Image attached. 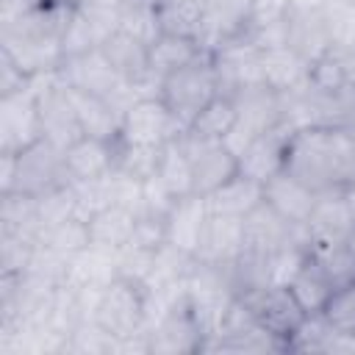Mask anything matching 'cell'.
<instances>
[{
	"label": "cell",
	"mask_w": 355,
	"mask_h": 355,
	"mask_svg": "<svg viewBox=\"0 0 355 355\" xmlns=\"http://www.w3.org/2000/svg\"><path fill=\"white\" fill-rule=\"evenodd\" d=\"M122 341L116 336H111L103 324H97L94 319H86L83 324H78V330L69 336L67 341V352H80V355H111L119 352Z\"/></svg>",
	"instance_id": "e575fe53"
},
{
	"label": "cell",
	"mask_w": 355,
	"mask_h": 355,
	"mask_svg": "<svg viewBox=\"0 0 355 355\" xmlns=\"http://www.w3.org/2000/svg\"><path fill=\"white\" fill-rule=\"evenodd\" d=\"M283 172L316 194L355 183V136L347 125H305L288 133Z\"/></svg>",
	"instance_id": "6da1fadb"
},
{
	"label": "cell",
	"mask_w": 355,
	"mask_h": 355,
	"mask_svg": "<svg viewBox=\"0 0 355 355\" xmlns=\"http://www.w3.org/2000/svg\"><path fill=\"white\" fill-rule=\"evenodd\" d=\"M200 3H208V0H200Z\"/></svg>",
	"instance_id": "681fc988"
},
{
	"label": "cell",
	"mask_w": 355,
	"mask_h": 355,
	"mask_svg": "<svg viewBox=\"0 0 355 355\" xmlns=\"http://www.w3.org/2000/svg\"><path fill=\"white\" fill-rule=\"evenodd\" d=\"M64 164H67L69 183H86V180L105 178L116 166V141L80 136L64 150Z\"/></svg>",
	"instance_id": "5bb4252c"
},
{
	"label": "cell",
	"mask_w": 355,
	"mask_h": 355,
	"mask_svg": "<svg viewBox=\"0 0 355 355\" xmlns=\"http://www.w3.org/2000/svg\"><path fill=\"white\" fill-rule=\"evenodd\" d=\"M244 250V219L208 214L194 258L202 263H227Z\"/></svg>",
	"instance_id": "2e32d148"
},
{
	"label": "cell",
	"mask_w": 355,
	"mask_h": 355,
	"mask_svg": "<svg viewBox=\"0 0 355 355\" xmlns=\"http://www.w3.org/2000/svg\"><path fill=\"white\" fill-rule=\"evenodd\" d=\"M330 0H291V6L294 8H300V11H319V8H324Z\"/></svg>",
	"instance_id": "ee69618b"
},
{
	"label": "cell",
	"mask_w": 355,
	"mask_h": 355,
	"mask_svg": "<svg viewBox=\"0 0 355 355\" xmlns=\"http://www.w3.org/2000/svg\"><path fill=\"white\" fill-rule=\"evenodd\" d=\"M202 55H208V53L200 47L197 39L178 36V33H161L150 44V69L158 78H164V75L180 69V67H186V64H191V61H197Z\"/></svg>",
	"instance_id": "484cf974"
},
{
	"label": "cell",
	"mask_w": 355,
	"mask_h": 355,
	"mask_svg": "<svg viewBox=\"0 0 355 355\" xmlns=\"http://www.w3.org/2000/svg\"><path fill=\"white\" fill-rule=\"evenodd\" d=\"M100 50L105 53V58L111 61V67L130 83V86H139L141 80L153 78L155 72L150 69V47L139 39H133L130 33L125 31H114L103 44Z\"/></svg>",
	"instance_id": "44dd1931"
},
{
	"label": "cell",
	"mask_w": 355,
	"mask_h": 355,
	"mask_svg": "<svg viewBox=\"0 0 355 355\" xmlns=\"http://www.w3.org/2000/svg\"><path fill=\"white\" fill-rule=\"evenodd\" d=\"M344 241H347V247H349V250L355 252V225L349 227V233H347V239H344Z\"/></svg>",
	"instance_id": "7dc6e473"
},
{
	"label": "cell",
	"mask_w": 355,
	"mask_h": 355,
	"mask_svg": "<svg viewBox=\"0 0 355 355\" xmlns=\"http://www.w3.org/2000/svg\"><path fill=\"white\" fill-rule=\"evenodd\" d=\"M308 86L322 97H344L349 92L344 50L327 47L322 55H316L308 64Z\"/></svg>",
	"instance_id": "83f0119b"
},
{
	"label": "cell",
	"mask_w": 355,
	"mask_h": 355,
	"mask_svg": "<svg viewBox=\"0 0 355 355\" xmlns=\"http://www.w3.org/2000/svg\"><path fill=\"white\" fill-rule=\"evenodd\" d=\"M205 6L208 3H200V0H161L155 6L161 31L164 33H178V36L197 39L200 25H202Z\"/></svg>",
	"instance_id": "1f68e13d"
},
{
	"label": "cell",
	"mask_w": 355,
	"mask_h": 355,
	"mask_svg": "<svg viewBox=\"0 0 355 355\" xmlns=\"http://www.w3.org/2000/svg\"><path fill=\"white\" fill-rule=\"evenodd\" d=\"M202 341H205V333H202V327L191 311L189 294L175 300L147 327V347L153 355L202 352Z\"/></svg>",
	"instance_id": "52a82bcc"
},
{
	"label": "cell",
	"mask_w": 355,
	"mask_h": 355,
	"mask_svg": "<svg viewBox=\"0 0 355 355\" xmlns=\"http://www.w3.org/2000/svg\"><path fill=\"white\" fill-rule=\"evenodd\" d=\"M288 133H291L288 125H277L272 130L258 133L239 153V172L252 178V180H258V183H266L269 178L283 172V155H286Z\"/></svg>",
	"instance_id": "4fadbf2b"
},
{
	"label": "cell",
	"mask_w": 355,
	"mask_h": 355,
	"mask_svg": "<svg viewBox=\"0 0 355 355\" xmlns=\"http://www.w3.org/2000/svg\"><path fill=\"white\" fill-rule=\"evenodd\" d=\"M291 8H294L291 0H252V11H250V19H247V28L255 31V28H269V25L286 22Z\"/></svg>",
	"instance_id": "b9f144b4"
},
{
	"label": "cell",
	"mask_w": 355,
	"mask_h": 355,
	"mask_svg": "<svg viewBox=\"0 0 355 355\" xmlns=\"http://www.w3.org/2000/svg\"><path fill=\"white\" fill-rule=\"evenodd\" d=\"M208 211L211 214H225V216H239L244 219L252 208H258L263 202V183L236 172L227 183H222L219 189H214L208 197Z\"/></svg>",
	"instance_id": "cb8c5ba5"
},
{
	"label": "cell",
	"mask_w": 355,
	"mask_h": 355,
	"mask_svg": "<svg viewBox=\"0 0 355 355\" xmlns=\"http://www.w3.org/2000/svg\"><path fill=\"white\" fill-rule=\"evenodd\" d=\"M92 319L97 324H103L119 341H125L136 333H144L150 327V288H147V283L116 275L100 291V300L94 305Z\"/></svg>",
	"instance_id": "277c9868"
},
{
	"label": "cell",
	"mask_w": 355,
	"mask_h": 355,
	"mask_svg": "<svg viewBox=\"0 0 355 355\" xmlns=\"http://www.w3.org/2000/svg\"><path fill=\"white\" fill-rule=\"evenodd\" d=\"M119 3H125V6H158L161 0H119Z\"/></svg>",
	"instance_id": "bcb514c9"
},
{
	"label": "cell",
	"mask_w": 355,
	"mask_h": 355,
	"mask_svg": "<svg viewBox=\"0 0 355 355\" xmlns=\"http://www.w3.org/2000/svg\"><path fill=\"white\" fill-rule=\"evenodd\" d=\"M100 47V36L92 25V19L86 17V11L80 6H75L72 11V19L61 36V50H64V58H72V55H83L89 50H97Z\"/></svg>",
	"instance_id": "74e56055"
},
{
	"label": "cell",
	"mask_w": 355,
	"mask_h": 355,
	"mask_svg": "<svg viewBox=\"0 0 355 355\" xmlns=\"http://www.w3.org/2000/svg\"><path fill=\"white\" fill-rule=\"evenodd\" d=\"M69 92H72V100H75V111H78V122H80L83 136H94V139H105V141H119L125 111L116 103H111L108 97L83 94V92H75V89H69Z\"/></svg>",
	"instance_id": "ffe728a7"
},
{
	"label": "cell",
	"mask_w": 355,
	"mask_h": 355,
	"mask_svg": "<svg viewBox=\"0 0 355 355\" xmlns=\"http://www.w3.org/2000/svg\"><path fill=\"white\" fill-rule=\"evenodd\" d=\"M230 97H233L236 111H239V125L244 130H250L252 136L283 125V100L266 83L236 89Z\"/></svg>",
	"instance_id": "9a60e30c"
},
{
	"label": "cell",
	"mask_w": 355,
	"mask_h": 355,
	"mask_svg": "<svg viewBox=\"0 0 355 355\" xmlns=\"http://www.w3.org/2000/svg\"><path fill=\"white\" fill-rule=\"evenodd\" d=\"M216 94H222V92H219V75L214 67V55H202V58L164 75L161 92H158L161 103L169 108V114L175 116V122L180 125L183 133Z\"/></svg>",
	"instance_id": "3957f363"
},
{
	"label": "cell",
	"mask_w": 355,
	"mask_h": 355,
	"mask_svg": "<svg viewBox=\"0 0 355 355\" xmlns=\"http://www.w3.org/2000/svg\"><path fill=\"white\" fill-rule=\"evenodd\" d=\"M308 250L319 258L322 269L327 272L330 283L338 288L349 280H355V252L347 247V241L336 244H308Z\"/></svg>",
	"instance_id": "836d02e7"
},
{
	"label": "cell",
	"mask_w": 355,
	"mask_h": 355,
	"mask_svg": "<svg viewBox=\"0 0 355 355\" xmlns=\"http://www.w3.org/2000/svg\"><path fill=\"white\" fill-rule=\"evenodd\" d=\"M322 14L327 22L330 44L338 50L355 47V0H330Z\"/></svg>",
	"instance_id": "d590c367"
},
{
	"label": "cell",
	"mask_w": 355,
	"mask_h": 355,
	"mask_svg": "<svg viewBox=\"0 0 355 355\" xmlns=\"http://www.w3.org/2000/svg\"><path fill=\"white\" fill-rule=\"evenodd\" d=\"M161 150L164 147H144V144L116 141V166H114V172L141 183V180H147V178H153L158 172Z\"/></svg>",
	"instance_id": "d6a6232c"
},
{
	"label": "cell",
	"mask_w": 355,
	"mask_h": 355,
	"mask_svg": "<svg viewBox=\"0 0 355 355\" xmlns=\"http://www.w3.org/2000/svg\"><path fill=\"white\" fill-rule=\"evenodd\" d=\"M316 191L308 189L305 183H300L297 178H291L288 172H277L275 178H269L263 183V202L272 205L283 219L294 222V225H305L313 205H316Z\"/></svg>",
	"instance_id": "ac0fdd59"
},
{
	"label": "cell",
	"mask_w": 355,
	"mask_h": 355,
	"mask_svg": "<svg viewBox=\"0 0 355 355\" xmlns=\"http://www.w3.org/2000/svg\"><path fill=\"white\" fill-rule=\"evenodd\" d=\"M202 352H286V347L280 338L263 330L236 297L219 330L202 341Z\"/></svg>",
	"instance_id": "ba28073f"
},
{
	"label": "cell",
	"mask_w": 355,
	"mask_h": 355,
	"mask_svg": "<svg viewBox=\"0 0 355 355\" xmlns=\"http://www.w3.org/2000/svg\"><path fill=\"white\" fill-rule=\"evenodd\" d=\"M119 31L144 42L147 47L164 33L155 6H125V3H119Z\"/></svg>",
	"instance_id": "8d00e7d4"
},
{
	"label": "cell",
	"mask_w": 355,
	"mask_h": 355,
	"mask_svg": "<svg viewBox=\"0 0 355 355\" xmlns=\"http://www.w3.org/2000/svg\"><path fill=\"white\" fill-rule=\"evenodd\" d=\"M322 313L333 327H338L344 333H355V280L338 286L330 294V300L322 308Z\"/></svg>",
	"instance_id": "f35d334b"
},
{
	"label": "cell",
	"mask_w": 355,
	"mask_h": 355,
	"mask_svg": "<svg viewBox=\"0 0 355 355\" xmlns=\"http://www.w3.org/2000/svg\"><path fill=\"white\" fill-rule=\"evenodd\" d=\"M344 61H347V80H349V89L355 92V47L344 50Z\"/></svg>",
	"instance_id": "7bdbcfd3"
},
{
	"label": "cell",
	"mask_w": 355,
	"mask_h": 355,
	"mask_svg": "<svg viewBox=\"0 0 355 355\" xmlns=\"http://www.w3.org/2000/svg\"><path fill=\"white\" fill-rule=\"evenodd\" d=\"M208 202L202 194H186L180 197L172 211L166 214V244L183 250V252H197L202 227L208 222Z\"/></svg>",
	"instance_id": "d6986e66"
},
{
	"label": "cell",
	"mask_w": 355,
	"mask_h": 355,
	"mask_svg": "<svg viewBox=\"0 0 355 355\" xmlns=\"http://www.w3.org/2000/svg\"><path fill=\"white\" fill-rule=\"evenodd\" d=\"M175 202H178V197L158 180V175L141 180V214L166 219V214L172 211Z\"/></svg>",
	"instance_id": "60d3db41"
},
{
	"label": "cell",
	"mask_w": 355,
	"mask_h": 355,
	"mask_svg": "<svg viewBox=\"0 0 355 355\" xmlns=\"http://www.w3.org/2000/svg\"><path fill=\"white\" fill-rule=\"evenodd\" d=\"M158 180L180 200L186 194H194V178H191V161L180 144V136L166 141L161 150V161H158Z\"/></svg>",
	"instance_id": "f546056e"
},
{
	"label": "cell",
	"mask_w": 355,
	"mask_h": 355,
	"mask_svg": "<svg viewBox=\"0 0 355 355\" xmlns=\"http://www.w3.org/2000/svg\"><path fill=\"white\" fill-rule=\"evenodd\" d=\"M183 130L161 103V97H141L125 108L119 141L125 144H144V147H164L166 141L178 139Z\"/></svg>",
	"instance_id": "30bf717a"
},
{
	"label": "cell",
	"mask_w": 355,
	"mask_h": 355,
	"mask_svg": "<svg viewBox=\"0 0 355 355\" xmlns=\"http://www.w3.org/2000/svg\"><path fill=\"white\" fill-rule=\"evenodd\" d=\"M288 47H294L308 64L316 55H322L327 47H333L322 8L319 11L291 8V14H288Z\"/></svg>",
	"instance_id": "d4e9b609"
},
{
	"label": "cell",
	"mask_w": 355,
	"mask_h": 355,
	"mask_svg": "<svg viewBox=\"0 0 355 355\" xmlns=\"http://www.w3.org/2000/svg\"><path fill=\"white\" fill-rule=\"evenodd\" d=\"M130 247H139V250H161L166 244V219L161 216H150V214H139L136 219V227H133V236L128 241Z\"/></svg>",
	"instance_id": "ab89813d"
},
{
	"label": "cell",
	"mask_w": 355,
	"mask_h": 355,
	"mask_svg": "<svg viewBox=\"0 0 355 355\" xmlns=\"http://www.w3.org/2000/svg\"><path fill=\"white\" fill-rule=\"evenodd\" d=\"M236 297L263 330H269L275 338L283 341V347L288 352L291 336L297 333V327L308 316L302 311V305L297 302V297L291 294V288L286 283H261V286H252Z\"/></svg>",
	"instance_id": "8992f818"
},
{
	"label": "cell",
	"mask_w": 355,
	"mask_h": 355,
	"mask_svg": "<svg viewBox=\"0 0 355 355\" xmlns=\"http://www.w3.org/2000/svg\"><path fill=\"white\" fill-rule=\"evenodd\" d=\"M180 144L191 161V178H194V194L208 197L214 189L227 183L239 172V158L225 141L200 139L194 133H180Z\"/></svg>",
	"instance_id": "9c48e42d"
},
{
	"label": "cell",
	"mask_w": 355,
	"mask_h": 355,
	"mask_svg": "<svg viewBox=\"0 0 355 355\" xmlns=\"http://www.w3.org/2000/svg\"><path fill=\"white\" fill-rule=\"evenodd\" d=\"M286 286L291 288V294L297 297V302L302 305L305 313H319V311L327 305L330 294L336 291V286L330 283L327 272L322 269L319 258H316L311 250H305L300 266L294 269V275L288 277Z\"/></svg>",
	"instance_id": "7402d4cb"
},
{
	"label": "cell",
	"mask_w": 355,
	"mask_h": 355,
	"mask_svg": "<svg viewBox=\"0 0 355 355\" xmlns=\"http://www.w3.org/2000/svg\"><path fill=\"white\" fill-rule=\"evenodd\" d=\"M349 130H352V136H355V125H352V128H349Z\"/></svg>",
	"instance_id": "c3c4849f"
},
{
	"label": "cell",
	"mask_w": 355,
	"mask_h": 355,
	"mask_svg": "<svg viewBox=\"0 0 355 355\" xmlns=\"http://www.w3.org/2000/svg\"><path fill=\"white\" fill-rule=\"evenodd\" d=\"M294 244H308L305 225H294L283 219L272 205L261 202L244 216V247L263 250V252H277Z\"/></svg>",
	"instance_id": "7c38bea8"
},
{
	"label": "cell",
	"mask_w": 355,
	"mask_h": 355,
	"mask_svg": "<svg viewBox=\"0 0 355 355\" xmlns=\"http://www.w3.org/2000/svg\"><path fill=\"white\" fill-rule=\"evenodd\" d=\"M55 75H58V80L64 86H69L75 92H83V94L108 97L122 111L136 100L133 86L111 67V61L105 58V53L100 47L97 50H89L83 55L64 58V64L55 69Z\"/></svg>",
	"instance_id": "5b68a950"
},
{
	"label": "cell",
	"mask_w": 355,
	"mask_h": 355,
	"mask_svg": "<svg viewBox=\"0 0 355 355\" xmlns=\"http://www.w3.org/2000/svg\"><path fill=\"white\" fill-rule=\"evenodd\" d=\"M67 183L69 175L64 164V150L44 136L19 153H0V194L22 191L31 197H42Z\"/></svg>",
	"instance_id": "7a4b0ae2"
},
{
	"label": "cell",
	"mask_w": 355,
	"mask_h": 355,
	"mask_svg": "<svg viewBox=\"0 0 355 355\" xmlns=\"http://www.w3.org/2000/svg\"><path fill=\"white\" fill-rule=\"evenodd\" d=\"M261 67H263V83L277 94L302 89L308 83V61L288 44L261 50Z\"/></svg>",
	"instance_id": "603a6c76"
},
{
	"label": "cell",
	"mask_w": 355,
	"mask_h": 355,
	"mask_svg": "<svg viewBox=\"0 0 355 355\" xmlns=\"http://www.w3.org/2000/svg\"><path fill=\"white\" fill-rule=\"evenodd\" d=\"M42 139L33 86L0 97V153H19Z\"/></svg>",
	"instance_id": "8fae6325"
},
{
	"label": "cell",
	"mask_w": 355,
	"mask_h": 355,
	"mask_svg": "<svg viewBox=\"0 0 355 355\" xmlns=\"http://www.w3.org/2000/svg\"><path fill=\"white\" fill-rule=\"evenodd\" d=\"M341 194H344V202H347V208H349V214L355 216V183H349V186H347V189H344Z\"/></svg>",
	"instance_id": "f6af8a7d"
},
{
	"label": "cell",
	"mask_w": 355,
	"mask_h": 355,
	"mask_svg": "<svg viewBox=\"0 0 355 355\" xmlns=\"http://www.w3.org/2000/svg\"><path fill=\"white\" fill-rule=\"evenodd\" d=\"M239 122V111L230 94H216L189 125V133L200 136V139H211V141H225L227 133L236 128Z\"/></svg>",
	"instance_id": "f1b7e54d"
},
{
	"label": "cell",
	"mask_w": 355,
	"mask_h": 355,
	"mask_svg": "<svg viewBox=\"0 0 355 355\" xmlns=\"http://www.w3.org/2000/svg\"><path fill=\"white\" fill-rule=\"evenodd\" d=\"M355 225V216L349 214L341 191H327L316 197V205L305 222L308 244H336L344 241L349 227Z\"/></svg>",
	"instance_id": "e0dca14e"
},
{
	"label": "cell",
	"mask_w": 355,
	"mask_h": 355,
	"mask_svg": "<svg viewBox=\"0 0 355 355\" xmlns=\"http://www.w3.org/2000/svg\"><path fill=\"white\" fill-rule=\"evenodd\" d=\"M92 244V233H89V222L80 216H69L58 225H50L39 233V247H47L64 258H72L78 252H83Z\"/></svg>",
	"instance_id": "4dcf8cb0"
},
{
	"label": "cell",
	"mask_w": 355,
	"mask_h": 355,
	"mask_svg": "<svg viewBox=\"0 0 355 355\" xmlns=\"http://www.w3.org/2000/svg\"><path fill=\"white\" fill-rule=\"evenodd\" d=\"M139 214L125 208V205H108L103 211H97L89 219V233H92V244L97 247H108V250H122L136 227Z\"/></svg>",
	"instance_id": "4316f807"
}]
</instances>
